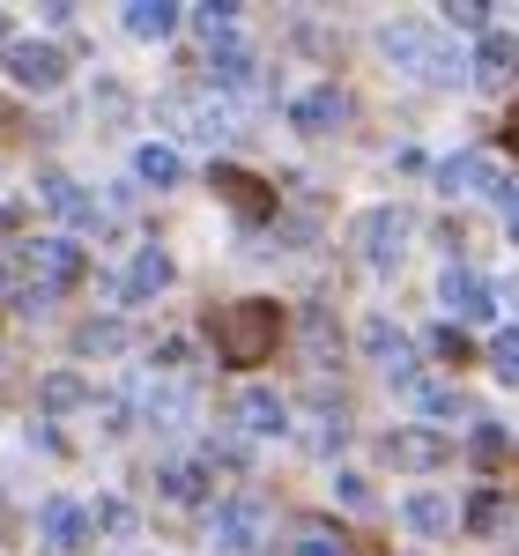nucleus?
<instances>
[{
    "label": "nucleus",
    "mask_w": 519,
    "mask_h": 556,
    "mask_svg": "<svg viewBox=\"0 0 519 556\" xmlns=\"http://www.w3.org/2000/svg\"><path fill=\"white\" fill-rule=\"evenodd\" d=\"M208 342H216L223 364L253 371V364H267V356H275V342H282V304H275V298L216 304V319H208Z\"/></svg>",
    "instance_id": "obj_1"
},
{
    "label": "nucleus",
    "mask_w": 519,
    "mask_h": 556,
    "mask_svg": "<svg viewBox=\"0 0 519 556\" xmlns=\"http://www.w3.org/2000/svg\"><path fill=\"white\" fill-rule=\"evenodd\" d=\"M379 52H387L401 75H416V83H431V89L468 83V52L445 38V30H431V23H387L379 30Z\"/></svg>",
    "instance_id": "obj_2"
},
{
    "label": "nucleus",
    "mask_w": 519,
    "mask_h": 556,
    "mask_svg": "<svg viewBox=\"0 0 519 556\" xmlns=\"http://www.w3.org/2000/svg\"><path fill=\"white\" fill-rule=\"evenodd\" d=\"M156 119L178 141H201V149H223L230 134H245V112L230 97H216V89H172V97H156Z\"/></svg>",
    "instance_id": "obj_3"
},
{
    "label": "nucleus",
    "mask_w": 519,
    "mask_h": 556,
    "mask_svg": "<svg viewBox=\"0 0 519 556\" xmlns=\"http://www.w3.org/2000/svg\"><path fill=\"white\" fill-rule=\"evenodd\" d=\"M23 267H30V282H15V304L38 312V304H52L67 282H83V245H75V238H38V245H23Z\"/></svg>",
    "instance_id": "obj_4"
},
{
    "label": "nucleus",
    "mask_w": 519,
    "mask_h": 556,
    "mask_svg": "<svg viewBox=\"0 0 519 556\" xmlns=\"http://www.w3.org/2000/svg\"><path fill=\"white\" fill-rule=\"evenodd\" d=\"M408 238H416V215L393 208V201H379V208H364L356 223H349V245H356V260H364V267H379V275H393V267H401Z\"/></svg>",
    "instance_id": "obj_5"
},
{
    "label": "nucleus",
    "mask_w": 519,
    "mask_h": 556,
    "mask_svg": "<svg viewBox=\"0 0 519 556\" xmlns=\"http://www.w3.org/2000/svg\"><path fill=\"white\" fill-rule=\"evenodd\" d=\"M119 401H127L134 424H149V430H186V416H193V386L164 379V371H134Z\"/></svg>",
    "instance_id": "obj_6"
},
{
    "label": "nucleus",
    "mask_w": 519,
    "mask_h": 556,
    "mask_svg": "<svg viewBox=\"0 0 519 556\" xmlns=\"http://www.w3.org/2000/svg\"><path fill=\"white\" fill-rule=\"evenodd\" d=\"M0 67H8V83L30 89V97H52V89L67 83V52L52 38H0Z\"/></svg>",
    "instance_id": "obj_7"
},
{
    "label": "nucleus",
    "mask_w": 519,
    "mask_h": 556,
    "mask_svg": "<svg viewBox=\"0 0 519 556\" xmlns=\"http://www.w3.org/2000/svg\"><path fill=\"white\" fill-rule=\"evenodd\" d=\"M356 342H364V356H371V364L387 371V386H401V393H416V386H423V356H416V342H408V334L393 327L387 312H371Z\"/></svg>",
    "instance_id": "obj_8"
},
{
    "label": "nucleus",
    "mask_w": 519,
    "mask_h": 556,
    "mask_svg": "<svg viewBox=\"0 0 519 556\" xmlns=\"http://www.w3.org/2000/svg\"><path fill=\"white\" fill-rule=\"evenodd\" d=\"M208 542L230 556H253L267 542V505H260L253 490H238V497H223L216 513H208Z\"/></svg>",
    "instance_id": "obj_9"
},
{
    "label": "nucleus",
    "mask_w": 519,
    "mask_h": 556,
    "mask_svg": "<svg viewBox=\"0 0 519 556\" xmlns=\"http://www.w3.org/2000/svg\"><path fill=\"white\" fill-rule=\"evenodd\" d=\"M387 460H393V468H408V475H431V468L453 460V438H445V430H423V424L387 430Z\"/></svg>",
    "instance_id": "obj_10"
},
{
    "label": "nucleus",
    "mask_w": 519,
    "mask_h": 556,
    "mask_svg": "<svg viewBox=\"0 0 519 556\" xmlns=\"http://www.w3.org/2000/svg\"><path fill=\"white\" fill-rule=\"evenodd\" d=\"M201 67H208V89H253V83H260V75H253L260 60H253V45L238 38V30H216Z\"/></svg>",
    "instance_id": "obj_11"
},
{
    "label": "nucleus",
    "mask_w": 519,
    "mask_h": 556,
    "mask_svg": "<svg viewBox=\"0 0 519 556\" xmlns=\"http://www.w3.org/2000/svg\"><path fill=\"white\" fill-rule=\"evenodd\" d=\"M230 424L245 430V438H282V430H290V401H282L275 386H245V393L230 401Z\"/></svg>",
    "instance_id": "obj_12"
},
{
    "label": "nucleus",
    "mask_w": 519,
    "mask_h": 556,
    "mask_svg": "<svg viewBox=\"0 0 519 556\" xmlns=\"http://www.w3.org/2000/svg\"><path fill=\"white\" fill-rule=\"evenodd\" d=\"M438 304H445L453 319H490V312H497V282H482L476 267H445V282H438Z\"/></svg>",
    "instance_id": "obj_13"
},
{
    "label": "nucleus",
    "mask_w": 519,
    "mask_h": 556,
    "mask_svg": "<svg viewBox=\"0 0 519 556\" xmlns=\"http://www.w3.org/2000/svg\"><path fill=\"white\" fill-rule=\"evenodd\" d=\"M468 83H482V89H512V83H519V38L490 30V38L476 45V60H468Z\"/></svg>",
    "instance_id": "obj_14"
},
{
    "label": "nucleus",
    "mask_w": 519,
    "mask_h": 556,
    "mask_svg": "<svg viewBox=\"0 0 519 556\" xmlns=\"http://www.w3.org/2000/svg\"><path fill=\"white\" fill-rule=\"evenodd\" d=\"M349 119V97L334 83H319V89H304V97H290V127L298 134H334Z\"/></svg>",
    "instance_id": "obj_15"
},
{
    "label": "nucleus",
    "mask_w": 519,
    "mask_h": 556,
    "mask_svg": "<svg viewBox=\"0 0 519 556\" xmlns=\"http://www.w3.org/2000/svg\"><path fill=\"white\" fill-rule=\"evenodd\" d=\"M38 527H45V549H60V556L89 549V513H83V505H75V497H45Z\"/></svg>",
    "instance_id": "obj_16"
},
{
    "label": "nucleus",
    "mask_w": 519,
    "mask_h": 556,
    "mask_svg": "<svg viewBox=\"0 0 519 556\" xmlns=\"http://www.w3.org/2000/svg\"><path fill=\"white\" fill-rule=\"evenodd\" d=\"M38 201L60 215L67 230H89V223H97V201H89V193H83L67 172H45V178H38Z\"/></svg>",
    "instance_id": "obj_17"
},
{
    "label": "nucleus",
    "mask_w": 519,
    "mask_h": 556,
    "mask_svg": "<svg viewBox=\"0 0 519 556\" xmlns=\"http://www.w3.org/2000/svg\"><path fill=\"white\" fill-rule=\"evenodd\" d=\"M178 178H186V156H178L172 141H141V149H134V186H156V193H164Z\"/></svg>",
    "instance_id": "obj_18"
},
{
    "label": "nucleus",
    "mask_w": 519,
    "mask_h": 556,
    "mask_svg": "<svg viewBox=\"0 0 519 556\" xmlns=\"http://www.w3.org/2000/svg\"><path fill=\"white\" fill-rule=\"evenodd\" d=\"M298 342H304V364H312V371H327V364H334V349H342V327L327 319V304H304Z\"/></svg>",
    "instance_id": "obj_19"
},
{
    "label": "nucleus",
    "mask_w": 519,
    "mask_h": 556,
    "mask_svg": "<svg viewBox=\"0 0 519 556\" xmlns=\"http://www.w3.org/2000/svg\"><path fill=\"white\" fill-rule=\"evenodd\" d=\"M156 290H172V253L164 245H141L134 267H127V298L141 304V298H156Z\"/></svg>",
    "instance_id": "obj_20"
},
{
    "label": "nucleus",
    "mask_w": 519,
    "mask_h": 556,
    "mask_svg": "<svg viewBox=\"0 0 519 556\" xmlns=\"http://www.w3.org/2000/svg\"><path fill=\"white\" fill-rule=\"evenodd\" d=\"M401 519H408L416 534H453V527H460V513H453V497H438V490H416V497L401 505Z\"/></svg>",
    "instance_id": "obj_21"
},
{
    "label": "nucleus",
    "mask_w": 519,
    "mask_h": 556,
    "mask_svg": "<svg viewBox=\"0 0 519 556\" xmlns=\"http://www.w3.org/2000/svg\"><path fill=\"white\" fill-rule=\"evenodd\" d=\"M178 23H186L178 0H127V30L134 38H172Z\"/></svg>",
    "instance_id": "obj_22"
},
{
    "label": "nucleus",
    "mask_w": 519,
    "mask_h": 556,
    "mask_svg": "<svg viewBox=\"0 0 519 556\" xmlns=\"http://www.w3.org/2000/svg\"><path fill=\"white\" fill-rule=\"evenodd\" d=\"M408 401H416V408H423V430H438V424H460V416H468V393H460V386H416V393H408Z\"/></svg>",
    "instance_id": "obj_23"
},
{
    "label": "nucleus",
    "mask_w": 519,
    "mask_h": 556,
    "mask_svg": "<svg viewBox=\"0 0 519 556\" xmlns=\"http://www.w3.org/2000/svg\"><path fill=\"white\" fill-rule=\"evenodd\" d=\"M156 490H164L172 505H201V497H208V468H201V460H172V468L156 475Z\"/></svg>",
    "instance_id": "obj_24"
},
{
    "label": "nucleus",
    "mask_w": 519,
    "mask_h": 556,
    "mask_svg": "<svg viewBox=\"0 0 519 556\" xmlns=\"http://www.w3.org/2000/svg\"><path fill=\"white\" fill-rule=\"evenodd\" d=\"M134 334H127V319H83L75 327V356H119Z\"/></svg>",
    "instance_id": "obj_25"
},
{
    "label": "nucleus",
    "mask_w": 519,
    "mask_h": 556,
    "mask_svg": "<svg viewBox=\"0 0 519 556\" xmlns=\"http://www.w3.org/2000/svg\"><path fill=\"white\" fill-rule=\"evenodd\" d=\"M38 408H45V416H67V408H89V379H83V371H52V379L38 386Z\"/></svg>",
    "instance_id": "obj_26"
},
{
    "label": "nucleus",
    "mask_w": 519,
    "mask_h": 556,
    "mask_svg": "<svg viewBox=\"0 0 519 556\" xmlns=\"http://www.w3.org/2000/svg\"><path fill=\"white\" fill-rule=\"evenodd\" d=\"M438 186H445V193H482V186H490V156H476V149H468V156H445V164H438Z\"/></svg>",
    "instance_id": "obj_27"
},
{
    "label": "nucleus",
    "mask_w": 519,
    "mask_h": 556,
    "mask_svg": "<svg viewBox=\"0 0 519 556\" xmlns=\"http://www.w3.org/2000/svg\"><path fill=\"white\" fill-rule=\"evenodd\" d=\"M216 186H223V201H230V208H245V215H275V193H267L260 178H245V172H216Z\"/></svg>",
    "instance_id": "obj_28"
},
{
    "label": "nucleus",
    "mask_w": 519,
    "mask_h": 556,
    "mask_svg": "<svg viewBox=\"0 0 519 556\" xmlns=\"http://www.w3.org/2000/svg\"><path fill=\"white\" fill-rule=\"evenodd\" d=\"M298 556H349V534L327 527V519H304L298 527Z\"/></svg>",
    "instance_id": "obj_29"
},
{
    "label": "nucleus",
    "mask_w": 519,
    "mask_h": 556,
    "mask_svg": "<svg viewBox=\"0 0 519 556\" xmlns=\"http://www.w3.org/2000/svg\"><path fill=\"white\" fill-rule=\"evenodd\" d=\"M89 513V534H134V505L127 497H97V505H83Z\"/></svg>",
    "instance_id": "obj_30"
},
{
    "label": "nucleus",
    "mask_w": 519,
    "mask_h": 556,
    "mask_svg": "<svg viewBox=\"0 0 519 556\" xmlns=\"http://www.w3.org/2000/svg\"><path fill=\"white\" fill-rule=\"evenodd\" d=\"M445 30H476V38H490V0H445Z\"/></svg>",
    "instance_id": "obj_31"
},
{
    "label": "nucleus",
    "mask_w": 519,
    "mask_h": 556,
    "mask_svg": "<svg viewBox=\"0 0 519 556\" xmlns=\"http://www.w3.org/2000/svg\"><path fill=\"white\" fill-rule=\"evenodd\" d=\"M186 23H201V30L216 38V30H238V8H230V0H193V8H186Z\"/></svg>",
    "instance_id": "obj_32"
},
{
    "label": "nucleus",
    "mask_w": 519,
    "mask_h": 556,
    "mask_svg": "<svg viewBox=\"0 0 519 556\" xmlns=\"http://www.w3.org/2000/svg\"><path fill=\"white\" fill-rule=\"evenodd\" d=\"M490 371H497L505 386H519V327H505V334L490 342Z\"/></svg>",
    "instance_id": "obj_33"
},
{
    "label": "nucleus",
    "mask_w": 519,
    "mask_h": 556,
    "mask_svg": "<svg viewBox=\"0 0 519 556\" xmlns=\"http://www.w3.org/2000/svg\"><path fill=\"white\" fill-rule=\"evenodd\" d=\"M342 438H349L342 408H334V416H312V430H304V445H312V453H342Z\"/></svg>",
    "instance_id": "obj_34"
},
{
    "label": "nucleus",
    "mask_w": 519,
    "mask_h": 556,
    "mask_svg": "<svg viewBox=\"0 0 519 556\" xmlns=\"http://www.w3.org/2000/svg\"><path fill=\"white\" fill-rule=\"evenodd\" d=\"M89 112H97V119H127L134 112V97L119 83H97V97H89Z\"/></svg>",
    "instance_id": "obj_35"
},
{
    "label": "nucleus",
    "mask_w": 519,
    "mask_h": 556,
    "mask_svg": "<svg viewBox=\"0 0 519 556\" xmlns=\"http://www.w3.org/2000/svg\"><path fill=\"white\" fill-rule=\"evenodd\" d=\"M431 356H438V364H468V334H460V327L445 319V327L431 334Z\"/></svg>",
    "instance_id": "obj_36"
},
{
    "label": "nucleus",
    "mask_w": 519,
    "mask_h": 556,
    "mask_svg": "<svg viewBox=\"0 0 519 556\" xmlns=\"http://www.w3.org/2000/svg\"><path fill=\"white\" fill-rule=\"evenodd\" d=\"M476 460H482V468L505 460V438H497V430H476Z\"/></svg>",
    "instance_id": "obj_37"
},
{
    "label": "nucleus",
    "mask_w": 519,
    "mask_h": 556,
    "mask_svg": "<svg viewBox=\"0 0 519 556\" xmlns=\"http://www.w3.org/2000/svg\"><path fill=\"white\" fill-rule=\"evenodd\" d=\"M468 527H497V497H476L468 505Z\"/></svg>",
    "instance_id": "obj_38"
},
{
    "label": "nucleus",
    "mask_w": 519,
    "mask_h": 556,
    "mask_svg": "<svg viewBox=\"0 0 519 556\" xmlns=\"http://www.w3.org/2000/svg\"><path fill=\"white\" fill-rule=\"evenodd\" d=\"M505 223H512V245H519V201H512V208H505Z\"/></svg>",
    "instance_id": "obj_39"
},
{
    "label": "nucleus",
    "mask_w": 519,
    "mask_h": 556,
    "mask_svg": "<svg viewBox=\"0 0 519 556\" xmlns=\"http://www.w3.org/2000/svg\"><path fill=\"white\" fill-rule=\"evenodd\" d=\"M512 149H519V104H512Z\"/></svg>",
    "instance_id": "obj_40"
},
{
    "label": "nucleus",
    "mask_w": 519,
    "mask_h": 556,
    "mask_svg": "<svg viewBox=\"0 0 519 556\" xmlns=\"http://www.w3.org/2000/svg\"><path fill=\"white\" fill-rule=\"evenodd\" d=\"M0 30H8V23H0Z\"/></svg>",
    "instance_id": "obj_41"
}]
</instances>
